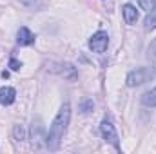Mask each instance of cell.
<instances>
[{"instance_id": "13", "label": "cell", "mask_w": 156, "mask_h": 154, "mask_svg": "<svg viewBox=\"0 0 156 154\" xmlns=\"http://www.w3.org/2000/svg\"><path fill=\"white\" fill-rule=\"evenodd\" d=\"M138 5H140V9L151 11V9L156 7V0H138Z\"/></svg>"}, {"instance_id": "10", "label": "cell", "mask_w": 156, "mask_h": 154, "mask_svg": "<svg viewBox=\"0 0 156 154\" xmlns=\"http://www.w3.org/2000/svg\"><path fill=\"white\" fill-rule=\"evenodd\" d=\"M93 109H94V103H93V100H89V98H83V100L80 102V113H82V114H89Z\"/></svg>"}, {"instance_id": "1", "label": "cell", "mask_w": 156, "mask_h": 154, "mask_svg": "<svg viewBox=\"0 0 156 154\" xmlns=\"http://www.w3.org/2000/svg\"><path fill=\"white\" fill-rule=\"evenodd\" d=\"M69 120H71V105L69 103H64L62 109H60V113L53 120V123L49 127V132L45 136V145L51 151H56L60 147V142H62L64 132H66V129L69 125Z\"/></svg>"}, {"instance_id": "12", "label": "cell", "mask_w": 156, "mask_h": 154, "mask_svg": "<svg viewBox=\"0 0 156 154\" xmlns=\"http://www.w3.org/2000/svg\"><path fill=\"white\" fill-rule=\"evenodd\" d=\"M13 134H15V140H18V142L26 140V129H24V125H15Z\"/></svg>"}, {"instance_id": "6", "label": "cell", "mask_w": 156, "mask_h": 154, "mask_svg": "<svg viewBox=\"0 0 156 154\" xmlns=\"http://www.w3.org/2000/svg\"><path fill=\"white\" fill-rule=\"evenodd\" d=\"M16 98V91L13 87H2L0 89V103L2 105H11Z\"/></svg>"}, {"instance_id": "4", "label": "cell", "mask_w": 156, "mask_h": 154, "mask_svg": "<svg viewBox=\"0 0 156 154\" xmlns=\"http://www.w3.org/2000/svg\"><path fill=\"white\" fill-rule=\"evenodd\" d=\"M107 45H109V35L105 31H96L89 40V47L94 53H104L107 49Z\"/></svg>"}, {"instance_id": "11", "label": "cell", "mask_w": 156, "mask_h": 154, "mask_svg": "<svg viewBox=\"0 0 156 154\" xmlns=\"http://www.w3.org/2000/svg\"><path fill=\"white\" fill-rule=\"evenodd\" d=\"M62 67H64V69H62V75L66 78H69V80H75V78H76V71H75V67H73L71 64H64Z\"/></svg>"}, {"instance_id": "3", "label": "cell", "mask_w": 156, "mask_h": 154, "mask_svg": "<svg viewBox=\"0 0 156 154\" xmlns=\"http://www.w3.org/2000/svg\"><path fill=\"white\" fill-rule=\"evenodd\" d=\"M100 131H102V136L105 142H109L116 151H120V143H118V134H116V129L115 125L109 121V120H104L102 125H100Z\"/></svg>"}, {"instance_id": "9", "label": "cell", "mask_w": 156, "mask_h": 154, "mask_svg": "<svg viewBox=\"0 0 156 154\" xmlns=\"http://www.w3.org/2000/svg\"><path fill=\"white\" fill-rule=\"evenodd\" d=\"M142 103L147 105V107H156V87L142 96Z\"/></svg>"}, {"instance_id": "14", "label": "cell", "mask_w": 156, "mask_h": 154, "mask_svg": "<svg viewBox=\"0 0 156 154\" xmlns=\"http://www.w3.org/2000/svg\"><path fill=\"white\" fill-rule=\"evenodd\" d=\"M147 58L149 60H156V38L149 44V47H147Z\"/></svg>"}, {"instance_id": "2", "label": "cell", "mask_w": 156, "mask_h": 154, "mask_svg": "<svg viewBox=\"0 0 156 154\" xmlns=\"http://www.w3.org/2000/svg\"><path fill=\"white\" fill-rule=\"evenodd\" d=\"M149 78H156V67H147V69H136V71H131L127 75L125 83L129 87H136V85H142L145 83Z\"/></svg>"}, {"instance_id": "7", "label": "cell", "mask_w": 156, "mask_h": 154, "mask_svg": "<svg viewBox=\"0 0 156 154\" xmlns=\"http://www.w3.org/2000/svg\"><path fill=\"white\" fill-rule=\"evenodd\" d=\"M122 11H123V20H125L127 24H136V20H138V11H136V7H134L133 4H125Z\"/></svg>"}, {"instance_id": "16", "label": "cell", "mask_w": 156, "mask_h": 154, "mask_svg": "<svg viewBox=\"0 0 156 154\" xmlns=\"http://www.w3.org/2000/svg\"><path fill=\"white\" fill-rule=\"evenodd\" d=\"M20 2H22L24 5H33V4H35L37 0H20Z\"/></svg>"}, {"instance_id": "5", "label": "cell", "mask_w": 156, "mask_h": 154, "mask_svg": "<svg viewBox=\"0 0 156 154\" xmlns=\"http://www.w3.org/2000/svg\"><path fill=\"white\" fill-rule=\"evenodd\" d=\"M16 42L20 45H31V44H35V35L27 27H20L16 33Z\"/></svg>"}, {"instance_id": "15", "label": "cell", "mask_w": 156, "mask_h": 154, "mask_svg": "<svg viewBox=\"0 0 156 154\" xmlns=\"http://www.w3.org/2000/svg\"><path fill=\"white\" fill-rule=\"evenodd\" d=\"M9 67H11L13 71H18V69L22 67V62H18L16 58H11V60H9Z\"/></svg>"}, {"instance_id": "8", "label": "cell", "mask_w": 156, "mask_h": 154, "mask_svg": "<svg viewBox=\"0 0 156 154\" xmlns=\"http://www.w3.org/2000/svg\"><path fill=\"white\" fill-rule=\"evenodd\" d=\"M156 27V7L147 11V16H145V22H144V29L145 31H153Z\"/></svg>"}]
</instances>
